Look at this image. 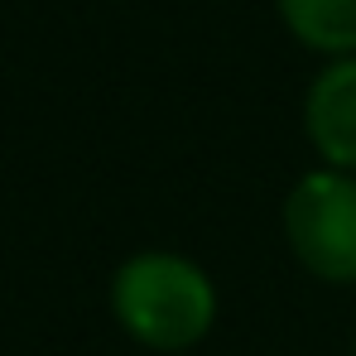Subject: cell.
<instances>
[{"instance_id": "cell-1", "label": "cell", "mask_w": 356, "mask_h": 356, "mask_svg": "<svg viewBox=\"0 0 356 356\" xmlns=\"http://www.w3.org/2000/svg\"><path fill=\"white\" fill-rule=\"evenodd\" d=\"M106 303L120 332L159 356L193 352L197 342H207L222 308L212 275L178 250H135L130 260H120Z\"/></svg>"}, {"instance_id": "cell-2", "label": "cell", "mask_w": 356, "mask_h": 356, "mask_svg": "<svg viewBox=\"0 0 356 356\" xmlns=\"http://www.w3.org/2000/svg\"><path fill=\"white\" fill-rule=\"evenodd\" d=\"M294 260L323 284H356V174L308 169L280 207Z\"/></svg>"}, {"instance_id": "cell-3", "label": "cell", "mask_w": 356, "mask_h": 356, "mask_svg": "<svg viewBox=\"0 0 356 356\" xmlns=\"http://www.w3.org/2000/svg\"><path fill=\"white\" fill-rule=\"evenodd\" d=\"M303 135L323 169L356 174V58H332L308 82Z\"/></svg>"}, {"instance_id": "cell-4", "label": "cell", "mask_w": 356, "mask_h": 356, "mask_svg": "<svg viewBox=\"0 0 356 356\" xmlns=\"http://www.w3.org/2000/svg\"><path fill=\"white\" fill-rule=\"evenodd\" d=\"M275 10L308 54L356 58V0H275Z\"/></svg>"}, {"instance_id": "cell-5", "label": "cell", "mask_w": 356, "mask_h": 356, "mask_svg": "<svg viewBox=\"0 0 356 356\" xmlns=\"http://www.w3.org/2000/svg\"><path fill=\"white\" fill-rule=\"evenodd\" d=\"M352 356H356V347H352Z\"/></svg>"}]
</instances>
